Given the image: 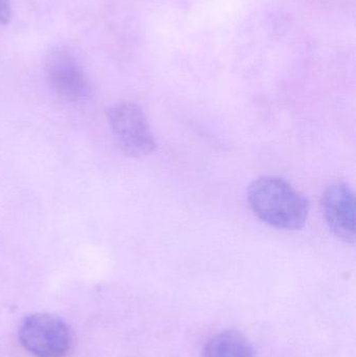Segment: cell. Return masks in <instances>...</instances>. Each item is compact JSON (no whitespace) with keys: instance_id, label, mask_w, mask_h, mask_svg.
<instances>
[{"instance_id":"3","label":"cell","mask_w":356,"mask_h":357,"mask_svg":"<svg viewBox=\"0 0 356 357\" xmlns=\"http://www.w3.org/2000/svg\"><path fill=\"white\" fill-rule=\"evenodd\" d=\"M19 339L23 347L36 357H65L70 349L68 326L54 314L27 317L21 325Z\"/></svg>"},{"instance_id":"7","label":"cell","mask_w":356,"mask_h":357,"mask_svg":"<svg viewBox=\"0 0 356 357\" xmlns=\"http://www.w3.org/2000/svg\"><path fill=\"white\" fill-rule=\"evenodd\" d=\"M10 17H12L10 0H0V24H8Z\"/></svg>"},{"instance_id":"2","label":"cell","mask_w":356,"mask_h":357,"mask_svg":"<svg viewBox=\"0 0 356 357\" xmlns=\"http://www.w3.org/2000/svg\"><path fill=\"white\" fill-rule=\"evenodd\" d=\"M108 121L117 144L125 154L144 157L154 152L156 140L142 109L135 102L111 107Z\"/></svg>"},{"instance_id":"6","label":"cell","mask_w":356,"mask_h":357,"mask_svg":"<svg viewBox=\"0 0 356 357\" xmlns=\"http://www.w3.org/2000/svg\"><path fill=\"white\" fill-rule=\"evenodd\" d=\"M203 357H255L248 340L238 331L219 333L207 342Z\"/></svg>"},{"instance_id":"5","label":"cell","mask_w":356,"mask_h":357,"mask_svg":"<svg viewBox=\"0 0 356 357\" xmlns=\"http://www.w3.org/2000/svg\"><path fill=\"white\" fill-rule=\"evenodd\" d=\"M47 77L52 90L68 102H84L91 94L85 71L68 52H56L50 58Z\"/></svg>"},{"instance_id":"1","label":"cell","mask_w":356,"mask_h":357,"mask_svg":"<svg viewBox=\"0 0 356 357\" xmlns=\"http://www.w3.org/2000/svg\"><path fill=\"white\" fill-rule=\"evenodd\" d=\"M248 201L255 215L274 228L300 230L309 216L307 199L281 178L265 176L253 181Z\"/></svg>"},{"instance_id":"4","label":"cell","mask_w":356,"mask_h":357,"mask_svg":"<svg viewBox=\"0 0 356 357\" xmlns=\"http://www.w3.org/2000/svg\"><path fill=\"white\" fill-rule=\"evenodd\" d=\"M322 211L334 234L353 245L356 239V201L353 189L345 183L328 186L322 197Z\"/></svg>"}]
</instances>
